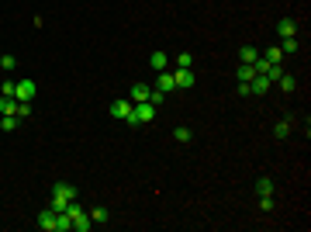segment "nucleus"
I'll return each mask as SVG.
<instances>
[{"mask_svg":"<svg viewBox=\"0 0 311 232\" xmlns=\"http://www.w3.org/2000/svg\"><path fill=\"white\" fill-rule=\"evenodd\" d=\"M280 52H297V39H284V45H280Z\"/></svg>","mask_w":311,"mask_h":232,"instance_id":"27","label":"nucleus"},{"mask_svg":"<svg viewBox=\"0 0 311 232\" xmlns=\"http://www.w3.org/2000/svg\"><path fill=\"white\" fill-rule=\"evenodd\" d=\"M128 111H132V101H128V97H121V101H114V104H111V118H121V121H125V118H128Z\"/></svg>","mask_w":311,"mask_h":232,"instance_id":"6","label":"nucleus"},{"mask_svg":"<svg viewBox=\"0 0 311 232\" xmlns=\"http://www.w3.org/2000/svg\"><path fill=\"white\" fill-rule=\"evenodd\" d=\"M259 56L266 59V62H280V59H284V52H280V45H270V49H266V52H259Z\"/></svg>","mask_w":311,"mask_h":232,"instance_id":"16","label":"nucleus"},{"mask_svg":"<svg viewBox=\"0 0 311 232\" xmlns=\"http://www.w3.org/2000/svg\"><path fill=\"white\" fill-rule=\"evenodd\" d=\"M0 66H4V70H14V66H18V59H14V56H4V52H0Z\"/></svg>","mask_w":311,"mask_h":232,"instance_id":"26","label":"nucleus"},{"mask_svg":"<svg viewBox=\"0 0 311 232\" xmlns=\"http://www.w3.org/2000/svg\"><path fill=\"white\" fill-rule=\"evenodd\" d=\"M73 197H76V187L66 184V180H59L56 187H52V205H49V208H52V212H66V205H69Z\"/></svg>","mask_w":311,"mask_h":232,"instance_id":"1","label":"nucleus"},{"mask_svg":"<svg viewBox=\"0 0 311 232\" xmlns=\"http://www.w3.org/2000/svg\"><path fill=\"white\" fill-rule=\"evenodd\" d=\"M176 66H180V70H190V66H194V56H190V52H180V56H176Z\"/></svg>","mask_w":311,"mask_h":232,"instance_id":"20","label":"nucleus"},{"mask_svg":"<svg viewBox=\"0 0 311 232\" xmlns=\"http://www.w3.org/2000/svg\"><path fill=\"white\" fill-rule=\"evenodd\" d=\"M156 90H159V94H173L176 90V80H173L170 70H159V73H156Z\"/></svg>","mask_w":311,"mask_h":232,"instance_id":"3","label":"nucleus"},{"mask_svg":"<svg viewBox=\"0 0 311 232\" xmlns=\"http://www.w3.org/2000/svg\"><path fill=\"white\" fill-rule=\"evenodd\" d=\"M0 115H18V97H0Z\"/></svg>","mask_w":311,"mask_h":232,"instance_id":"13","label":"nucleus"},{"mask_svg":"<svg viewBox=\"0 0 311 232\" xmlns=\"http://www.w3.org/2000/svg\"><path fill=\"white\" fill-rule=\"evenodd\" d=\"M294 31H297V24H294L291 18H284L277 24V35H280V39H294Z\"/></svg>","mask_w":311,"mask_h":232,"instance_id":"10","label":"nucleus"},{"mask_svg":"<svg viewBox=\"0 0 311 232\" xmlns=\"http://www.w3.org/2000/svg\"><path fill=\"white\" fill-rule=\"evenodd\" d=\"M31 115V101H18V118H28Z\"/></svg>","mask_w":311,"mask_h":232,"instance_id":"25","label":"nucleus"},{"mask_svg":"<svg viewBox=\"0 0 311 232\" xmlns=\"http://www.w3.org/2000/svg\"><path fill=\"white\" fill-rule=\"evenodd\" d=\"M270 87H273V83H270L266 77H263V73H256V77L249 80V90H253V94H266Z\"/></svg>","mask_w":311,"mask_h":232,"instance_id":"8","label":"nucleus"},{"mask_svg":"<svg viewBox=\"0 0 311 232\" xmlns=\"http://www.w3.org/2000/svg\"><path fill=\"white\" fill-rule=\"evenodd\" d=\"M14 87H18L14 80H7V83H0V97H14Z\"/></svg>","mask_w":311,"mask_h":232,"instance_id":"23","label":"nucleus"},{"mask_svg":"<svg viewBox=\"0 0 311 232\" xmlns=\"http://www.w3.org/2000/svg\"><path fill=\"white\" fill-rule=\"evenodd\" d=\"M0 128H4V132H14V128H18V115H4L0 118Z\"/></svg>","mask_w":311,"mask_h":232,"instance_id":"18","label":"nucleus"},{"mask_svg":"<svg viewBox=\"0 0 311 232\" xmlns=\"http://www.w3.org/2000/svg\"><path fill=\"white\" fill-rule=\"evenodd\" d=\"M90 222H94V225H97V222H107V208H94V212H90Z\"/></svg>","mask_w":311,"mask_h":232,"instance_id":"22","label":"nucleus"},{"mask_svg":"<svg viewBox=\"0 0 311 232\" xmlns=\"http://www.w3.org/2000/svg\"><path fill=\"white\" fill-rule=\"evenodd\" d=\"M173 139H176V142H190V128H187V125H180V128L173 132Z\"/></svg>","mask_w":311,"mask_h":232,"instance_id":"21","label":"nucleus"},{"mask_svg":"<svg viewBox=\"0 0 311 232\" xmlns=\"http://www.w3.org/2000/svg\"><path fill=\"white\" fill-rule=\"evenodd\" d=\"M14 97H18V101H31V97H35V83H31V80H18Z\"/></svg>","mask_w":311,"mask_h":232,"instance_id":"5","label":"nucleus"},{"mask_svg":"<svg viewBox=\"0 0 311 232\" xmlns=\"http://www.w3.org/2000/svg\"><path fill=\"white\" fill-rule=\"evenodd\" d=\"M239 59H242V62H256V59H259V52H256L253 45H242V49H239Z\"/></svg>","mask_w":311,"mask_h":232,"instance_id":"15","label":"nucleus"},{"mask_svg":"<svg viewBox=\"0 0 311 232\" xmlns=\"http://www.w3.org/2000/svg\"><path fill=\"white\" fill-rule=\"evenodd\" d=\"M259 208H263V212H273V197H270V194L259 197Z\"/></svg>","mask_w":311,"mask_h":232,"instance_id":"28","label":"nucleus"},{"mask_svg":"<svg viewBox=\"0 0 311 232\" xmlns=\"http://www.w3.org/2000/svg\"><path fill=\"white\" fill-rule=\"evenodd\" d=\"M66 212H69V218H73V229H76V232H90V225H94V222H90V212H83V208H80L76 197L66 205Z\"/></svg>","mask_w":311,"mask_h":232,"instance_id":"2","label":"nucleus"},{"mask_svg":"<svg viewBox=\"0 0 311 232\" xmlns=\"http://www.w3.org/2000/svg\"><path fill=\"white\" fill-rule=\"evenodd\" d=\"M277 83H280V90H287V94H291V90H297V80H294L291 73H284V77L277 80Z\"/></svg>","mask_w":311,"mask_h":232,"instance_id":"17","label":"nucleus"},{"mask_svg":"<svg viewBox=\"0 0 311 232\" xmlns=\"http://www.w3.org/2000/svg\"><path fill=\"white\" fill-rule=\"evenodd\" d=\"M253 77H256V66H253V62H242V66H239V80H242V83H249Z\"/></svg>","mask_w":311,"mask_h":232,"instance_id":"14","label":"nucleus"},{"mask_svg":"<svg viewBox=\"0 0 311 232\" xmlns=\"http://www.w3.org/2000/svg\"><path fill=\"white\" fill-rule=\"evenodd\" d=\"M173 80H176V90H187V87H194V70H180L176 66Z\"/></svg>","mask_w":311,"mask_h":232,"instance_id":"4","label":"nucleus"},{"mask_svg":"<svg viewBox=\"0 0 311 232\" xmlns=\"http://www.w3.org/2000/svg\"><path fill=\"white\" fill-rule=\"evenodd\" d=\"M38 229L42 232H56V212H52V208L38 215Z\"/></svg>","mask_w":311,"mask_h":232,"instance_id":"9","label":"nucleus"},{"mask_svg":"<svg viewBox=\"0 0 311 232\" xmlns=\"http://www.w3.org/2000/svg\"><path fill=\"white\" fill-rule=\"evenodd\" d=\"M149 66L159 73V70H166V66H170V56H166V52H152V56H149Z\"/></svg>","mask_w":311,"mask_h":232,"instance_id":"11","label":"nucleus"},{"mask_svg":"<svg viewBox=\"0 0 311 232\" xmlns=\"http://www.w3.org/2000/svg\"><path fill=\"white\" fill-rule=\"evenodd\" d=\"M256 191L259 194H273V184L266 180V177H259V184H256Z\"/></svg>","mask_w":311,"mask_h":232,"instance_id":"24","label":"nucleus"},{"mask_svg":"<svg viewBox=\"0 0 311 232\" xmlns=\"http://www.w3.org/2000/svg\"><path fill=\"white\" fill-rule=\"evenodd\" d=\"M73 229V218H69V212H56V232H69Z\"/></svg>","mask_w":311,"mask_h":232,"instance_id":"12","label":"nucleus"},{"mask_svg":"<svg viewBox=\"0 0 311 232\" xmlns=\"http://www.w3.org/2000/svg\"><path fill=\"white\" fill-rule=\"evenodd\" d=\"M273 136H277V139H287V136H291V121H277Z\"/></svg>","mask_w":311,"mask_h":232,"instance_id":"19","label":"nucleus"},{"mask_svg":"<svg viewBox=\"0 0 311 232\" xmlns=\"http://www.w3.org/2000/svg\"><path fill=\"white\" fill-rule=\"evenodd\" d=\"M149 94H152V90H149L145 83H135V87L128 90V101H132V104H142V101H149Z\"/></svg>","mask_w":311,"mask_h":232,"instance_id":"7","label":"nucleus"}]
</instances>
